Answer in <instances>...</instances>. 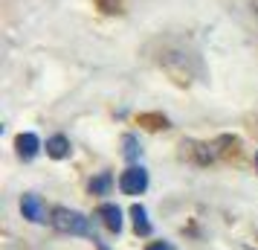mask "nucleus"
Instances as JSON below:
<instances>
[{
	"label": "nucleus",
	"mask_w": 258,
	"mask_h": 250,
	"mask_svg": "<svg viewBox=\"0 0 258 250\" xmlns=\"http://www.w3.org/2000/svg\"><path fill=\"white\" fill-rule=\"evenodd\" d=\"M96 215L102 218V224L110 230V233H122V210L116 204H99Z\"/></svg>",
	"instance_id": "4"
},
{
	"label": "nucleus",
	"mask_w": 258,
	"mask_h": 250,
	"mask_svg": "<svg viewBox=\"0 0 258 250\" xmlns=\"http://www.w3.org/2000/svg\"><path fill=\"white\" fill-rule=\"evenodd\" d=\"M93 244H96L99 250H107V247H105V241H99V238H93Z\"/></svg>",
	"instance_id": "11"
},
{
	"label": "nucleus",
	"mask_w": 258,
	"mask_h": 250,
	"mask_svg": "<svg viewBox=\"0 0 258 250\" xmlns=\"http://www.w3.org/2000/svg\"><path fill=\"white\" fill-rule=\"evenodd\" d=\"M47 155L52 157V160H64V157L70 155V140H67L64 134L49 137V140H47Z\"/></svg>",
	"instance_id": "6"
},
{
	"label": "nucleus",
	"mask_w": 258,
	"mask_h": 250,
	"mask_svg": "<svg viewBox=\"0 0 258 250\" xmlns=\"http://www.w3.org/2000/svg\"><path fill=\"white\" fill-rule=\"evenodd\" d=\"M15 145H18V155L24 157V160H32V157L41 152V140H38L35 134H21Z\"/></svg>",
	"instance_id": "5"
},
{
	"label": "nucleus",
	"mask_w": 258,
	"mask_h": 250,
	"mask_svg": "<svg viewBox=\"0 0 258 250\" xmlns=\"http://www.w3.org/2000/svg\"><path fill=\"white\" fill-rule=\"evenodd\" d=\"M49 224L55 227L58 233H70V236H93V227H90V218L79 210H67V207H55L52 215H49Z\"/></svg>",
	"instance_id": "1"
},
{
	"label": "nucleus",
	"mask_w": 258,
	"mask_h": 250,
	"mask_svg": "<svg viewBox=\"0 0 258 250\" xmlns=\"http://www.w3.org/2000/svg\"><path fill=\"white\" fill-rule=\"evenodd\" d=\"M119 189L125 195H142L148 189V172L142 166H131L119 175Z\"/></svg>",
	"instance_id": "2"
},
{
	"label": "nucleus",
	"mask_w": 258,
	"mask_h": 250,
	"mask_svg": "<svg viewBox=\"0 0 258 250\" xmlns=\"http://www.w3.org/2000/svg\"><path fill=\"white\" fill-rule=\"evenodd\" d=\"M145 250H177V247L171 244V241H151Z\"/></svg>",
	"instance_id": "10"
},
{
	"label": "nucleus",
	"mask_w": 258,
	"mask_h": 250,
	"mask_svg": "<svg viewBox=\"0 0 258 250\" xmlns=\"http://www.w3.org/2000/svg\"><path fill=\"white\" fill-rule=\"evenodd\" d=\"M110 183H113V178H110V172H102L96 180H90V192L93 195H107V189H110Z\"/></svg>",
	"instance_id": "8"
},
{
	"label": "nucleus",
	"mask_w": 258,
	"mask_h": 250,
	"mask_svg": "<svg viewBox=\"0 0 258 250\" xmlns=\"http://www.w3.org/2000/svg\"><path fill=\"white\" fill-rule=\"evenodd\" d=\"M122 143H125V157H128V160H137V157H140V143H137V137H134V134H125V140H122Z\"/></svg>",
	"instance_id": "9"
},
{
	"label": "nucleus",
	"mask_w": 258,
	"mask_h": 250,
	"mask_svg": "<svg viewBox=\"0 0 258 250\" xmlns=\"http://www.w3.org/2000/svg\"><path fill=\"white\" fill-rule=\"evenodd\" d=\"M131 218H134L137 236H151V221H148V213H145L142 204H134V207H131Z\"/></svg>",
	"instance_id": "7"
},
{
	"label": "nucleus",
	"mask_w": 258,
	"mask_h": 250,
	"mask_svg": "<svg viewBox=\"0 0 258 250\" xmlns=\"http://www.w3.org/2000/svg\"><path fill=\"white\" fill-rule=\"evenodd\" d=\"M255 163H258V155H255Z\"/></svg>",
	"instance_id": "12"
},
{
	"label": "nucleus",
	"mask_w": 258,
	"mask_h": 250,
	"mask_svg": "<svg viewBox=\"0 0 258 250\" xmlns=\"http://www.w3.org/2000/svg\"><path fill=\"white\" fill-rule=\"evenodd\" d=\"M21 213H24V218H29L32 224H44V221H49V215H52V213H47L41 195H35V192H26L24 198H21Z\"/></svg>",
	"instance_id": "3"
}]
</instances>
